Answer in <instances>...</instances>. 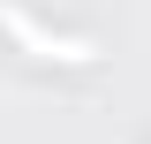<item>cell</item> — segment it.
<instances>
[{"label":"cell","instance_id":"cell-1","mask_svg":"<svg viewBox=\"0 0 151 144\" xmlns=\"http://www.w3.org/2000/svg\"><path fill=\"white\" fill-rule=\"evenodd\" d=\"M0 31L15 38V46H23L30 61H60V68H91V61H98V46H91V38H68V31H45L38 15H23L15 0H0Z\"/></svg>","mask_w":151,"mask_h":144}]
</instances>
